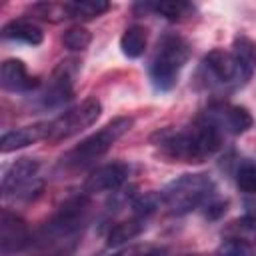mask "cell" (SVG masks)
Segmentation results:
<instances>
[{
	"label": "cell",
	"mask_w": 256,
	"mask_h": 256,
	"mask_svg": "<svg viewBox=\"0 0 256 256\" xmlns=\"http://www.w3.org/2000/svg\"><path fill=\"white\" fill-rule=\"evenodd\" d=\"M40 140H48V122H36L28 126H20L14 130H8L0 138V150L2 154L26 148L30 144H36Z\"/></svg>",
	"instance_id": "14"
},
{
	"label": "cell",
	"mask_w": 256,
	"mask_h": 256,
	"mask_svg": "<svg viewBox=\"0 0 256 256\" xmlns=\"http://www.w3.org/2000/svg\"><path fill=\"white\" fill-rule=\"evenodd\" d=\"M30 12L36 18H42V20H48V22H60V20H66L68 18V14H66V2L64 4L38 2V4H32Z\"/></svg>",
	"instance_id": "23"
},
{
	"label": "cell",
	"mask_w": 256,
	"mask_h": 256,
	"mask_svg": "<svg viewBox=\"0 0 256 256\" xmlns=\"http://www.w3.org/2000/svg\"><path fill=\"white\" fill-rule=\"evenodd\" d=\"M254 196H256V194H254ZM248 206H250V208H254V210H256V198H254V200H252V202H248Z\"/></svg>",
	"instance_id": "26"
},
{
	"label": "cell",
	"mask_w": 256,
	"mask_h": 256,
	"mask_svg": "<svg viewBox=\"0 0 256 256\" xmlns=\"http://www.w3.org/2000/svg\"><path fill=\"white\" fill-rule=\"evenodd\" d=\"M130 176V166L126 162H108L102 166H96L84 180L82 192L92 194H104V192H116L120 190Z\"/></svg>",
	"instance_id": "9"
},
{
	"label": "cell",
	"mask_w": 256,
	"mask_h": 256,
	"mask_svg": "<svg viewBox=\"0 0 256 256\" xmlns=\"http://www.w3.org/2000/svg\"><path fill=\"white\" fill-rule=\"evenodd\" d=\"M134 126V118L132 116H116L112 118L108 124H104L98 132L90 134L88 138H84L82 142H78L74 148H70L62 158H60V166L64 170L76 172V170H84L90 168L92 164H96L126 132H130Z\"/></svg>",
	"instance_id": "2"
},
{
	"label": "cell",
	"mask_w": 256,
	"mask_h": 256,
	"mask_svg": "<svg viewBox=\"0 0 256 256\" xmlns=\"http://www.w3.org/2000/svg\"><path fill=\"white\" fill-rule=\"evenodd\" d=\"M226 236L238 238V240H244V242L256 246V214H248V216H242V218L230 222L226 228Z\"/></svg>",
	"instance_id": "21"
},
{
	"label": "cell",
	"mask_w": 256,
	"mask_h": 256,
	"mask_svg": "<svg viewBox=\"0 0 256 256\" xmlns=\"http://www.w3.org/2000/svg\"><path fill=\"white\" fill-rule=\"evenodd\" d=\"M146 10H152L154 14L166 18V20H172V22H182V20H188L196 8L194 4L190 2H184V0H162V2H150V4H144Z\"/></svg>",
	"instance_id": "18"
},
{
	"label": "cell",
	"mask_w": 256,
	"mask_h": 256,
	"mask_svg": "<svg viewBox=\"0 0 256 256\" xmlns=\"http://www.w3.org/2000/svg\"><path fill=\"white\" fill-rule=\"evenodd\" d=\"M110 10V2L104 0H76V2H66V14L68 18L76 20H94L102 16L104 12Z\"/></svg>",
	"instance_id": "20"
},
{
	"label": "cell",
	"mask_w": 256,
	"mask_h": 256,
	"mask_svg": "<svg viewBox=\"0 0 256 256\" xmlns=\"http://www.w3.org/2000/svg\"><path fill=\"white\" fill-rule=\"evenodd\" d=\"M214 192L216 186L208 174H184L160 192V202L170 214L184 216L196 208H204L214 198Z\"/></svg>",
	"instance_id": "4"
},
{
	"label": "cell",
	"mask_w": 256,
	"mask_h": 256,
	"mask_svg": "<svg viewBox=\"0 0 256 256\" xmlns=\"http://www.w3.org/2000/svg\"><path fill=\"white\" fill-rule=\"evenodd\" d=\"M148 44V32L140 24L128 26L120 36V50L126 58H140Z\"/></svg>",
	"instance_id": "19"
},
{
	"label": "cell",
	"mask_w": 256,
	"mask_h": 256,
	"mask_svg": "<svg viewBox=\"0 0 256 256\" xmlns=\"http://www.w3.org/2000/svg\"><path fill=\"white\" fill-rule=\"evenodd\" d=\"M102 114V102L96 96H88L80 104L68 108L60 116L48 122V142L68 140L82 130L90 128Z\"/></svg>",
	"instance_id": "6"
},
{
	"label": "cell",
	"mask_w": 256,
	"mask_h": 256,
	"mask_svg": "<svg viewBox=\"0 0 256 256\" xmlns=\"http://www.w3.org/2000/svg\"><path fill=\"white\" fill-rule=\"evenodd\" d=\"M236 186L246 194H256V164L246 162L236 172Z\"/></svg>",
	"instance_id": "25"
},
{
	"label": "cell",
	"mask_w": 256,
	"mask_h": 256,
	"mask_svg": "<svg viewBox=\"0 0 256 256\" xmlns=\"http://www.w3.org/2000/svg\"><path fill=\"white\" fill-rule=\"evenodd\" d=\"M90 216V198L88 194H78L68 198L58 206V210L46 220V224L40 228L38 238L44 242H56L64 240L72 234H76Z\"/></svg>",
	"instance_id": "5"
},
{
	"label": "cell",
	"mask_w": 256,
	"mask_h": 256,
	"mask_svg": "<svg viewBox=\"0 0 256 256\" xmlns=\"http://www.w3.org/2000/svg\"><path fill=\"white\" fill-rule=\"evenodd\" d=\"M226 132L202 112L182 128H162L152 134V144L158 152L172 162L200 164L212 158L224 142Z\"/></svg>",
	"instance_id": "1"
},
{
	"label": "cell",
	"mask_w": 256,
	"mask_h": 256,
	"mask_svg": "<svg viewBox=\"0 0 256 256\" xmlns=\"http://www.w3.org/2000/svg\"><path fill=\"white\" fill-rule=\"evenodd\" d=\"M146 226V218L144 216H138L134 214L132 218L128 220H122V222H116L110 230H108V236H106V244L110 248H118L130 240H134Z\"/></svg>",
	"instance_id": "17"
},
{
	"label": "cell",
	"mask_w": 256,
	"mask_h": 256,
	"mask_svg": "<svg viewBox=\"0 0 256 256\" xmlns=\"http://www.w3.org/2000/svg\"><path fill=\"white\" fill-rule=\"evenodd\" d=\"M184 256H200V254H184Z\"/></svg>",
	"instance_id": "27"
},
{
	"label": "cell",
	"mask_w": 256,
	"mask_h": 256,
	"mask_svg": "<svg viewBox=\"0 0 256 256\" xmlns=\"http://www.w3.org/2000/svg\"><path fill=\"white\" fill-rule=\"evenodd\" d=\"M2 38L12 42H22L28 46H38L44 40V32L40 26L28 20H10L2 28Z\"/></svg>",
	"instance_id": "16"
},
{
	"label": "cell",
	"mask_w": 256,
	"mask_h": 256,
	"mask_svg": "<svg viewBox=\"0 0 256 256\" xmlns=\"http://www.w3.org/2000/svg\"><path fill=\"white\" fill-rule=\"evenodd\" d=\"M92 42V34L90 30H86L84 26L76 24V26H70L64 34H62V44L70 50V52H82L90 46Z\"/></svg>",
	"instance_id": "22"
},
{
	"label": "cell",
	"mask_w": 256,
	"mask_h": 256,
	"mask_svg": "<svg viewBox=\"0 0 256 256\" xmlns=\"http://www.w3.org/2000/svg\"><path fill=\"white\" fill-rule=\"evenodd\" d=\"M230 54H232V60L236 66L238 86H244L256 70V44L246 34H236Z\"/></svg>",
	"instance_id": "15"
},
{
	"label": "cell",
	"mask_w": 256,
	"mask_h": 256,
	"mask_svg": "<svg viewBox=\"0 0 256 256\" xmlns=\"http://www.w3.org/2000/svg\"><path fill=\"white\" fill-rule=\"evenodd\" d=\"M226 134H242L252 126V114L248 108L228 102H212L204 110Z\"/></svg>",
	"instance_id": "11"
},
{
	"label": "cell",
	"mask_w": 256,
	"mask_h": 256,
	"mask_svg": "<svg viewBox=\"0 0 256 256\" xmlns=\"http://www.w3.org/2000/svg\"><path fill=\"white\" fill-rule=\"evenodd\" d=\"M202 70L206 72V78L220 86H238L236 66L232 60V54L220 48L210 50L202 60Z\"/></svg>",
	"instance_id": "12"
},
{
	"label": "cell",
	"mask_w": 256,
	"mask_h": 256,
	"mask_svg": "<svg viewBox=\"0 0 256 256\" xmlns=\"http://www.w3.org/2000/svg\"><path fill=\"white\" fill-rule=\"evenodd\" d=\"M32 244V232L24 218L16 212L4 208L0 214V252L2 256H10L20 252Z\"/></svg>",
	"instance_id": "10"
},
{
	"label": "cell",
	"mask_w": 256,
	"mask_h": 256,
	"mask_svg": "<svg viewBox=\"0 0 256 256\" xmlns=\"http://www.w3.org/2000/svg\"><path fill=\"white\" fill-rule=\"evenodd\" d=\"M0 84L8 92H32L40 86V80L28 72L20 58H8L0 66Z\"/></svg>",
	"instance_id": "13"
},
{
	"label": "cell",
	"mask_w": 256,
	"mask_h": 256,
	"mask_svg": "<svg viewBox=\"0 0 256 256\" xmlns=\"http://www.w3.org/2000/svg\"><path fill=\"white\" fill-rule=\"evenodd\" d=\"M254 248L256 246H252L244 240L226 236V240L218 248V256H254Z\"/></svg>",
	"instance_id": "24"
},
{
	"label": "cell",
	"mask_w": 256,
	"mask_h": 256,
	"mask_svg": "<svg viewBox=\"0 0 256 256\" xmlns=\"http://www.w3.org/2000/svg\"><path fill=\"white\" fill-rule=\"evenodd\" d=\"M40 162L36 158H18L2 174V196L4 198H32L42 190Z\"/></svg>",
	"instance_id": "7"
},
{
	"label": "cell",
	"mask_w": 256,
	"mask_h": 256,
	"mask_svg": "<svg viewBox=\"0 0 256 256\" xmlns=\"http://www.w3.org/2000/svg\"><path fill=\"white\" fill-rule=\"evenodd\" d=\"M78 70H80V64L74 58L62 60L54 68V72L50 74L48 84L42 92V104L46 108H58V106L66 104L68 100H72Z\"/></svg>",
	"instance_id": "8"
},
{
	"label": "cell",
	"mask_w": 256,
	"mask_h": 256,
	"mask_svg": "<svg viewBox=\"0 0 256 256\" xmlns=\"http://www.w3.org/2000/svg\"><path fill=\"white\" fill-rule=\"evenodd\" d=\"M188 58H190L188 40L176 32H164L156 42V50L148 66L152 86L158 92L172 90Z\"/></svg>",
	"instance_id": "3"
}]
</instances>
